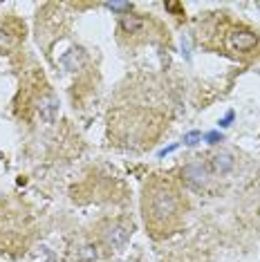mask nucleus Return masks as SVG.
<instances>
[{"label": "nucleus", "instance_id": "39448f33", "mask_svg": "<svg viewBox=\"0 0 260 262\" xmlns=\"http://www.w3.org/2000/svg\"><path fill=\"white\" fill-rule=\"evenodd\" d=\"M121 29L126 34H141L144 32V27H146V20L144 18H139V16H130V14H126L121 18Z\"/></svg>", "mask_w": 260, "mask_h": 262}, {"label": "nucleus", "instance_id": "7ed1b4c3", "mask_svg": "<svg viewBox=\"0 0 260 262\" xmlns=\"http://www.w3.org/2000/svg\"><path fill=\"white\" fill-rule=\"evenodd\" d=\"M258 45V36L253 32H233L229 36V47L235 52H251Z\"/></svg>", "mask_w": 260, "mask_h": 262}, {"label": "nucleus", "instance_id": "f257e3e1", "mask_svg": "<svg viewBox=\"0 0 260 262\" xmlns=\"http://www.w3.org/2000/svg\"><path fill=\"white\" fill-rule=\"evenodd\" d=\"M182 200L177 188L170 182L153 180L144 195V217L146 224L155 229H168L180 217Z\"/></svg>", "mask_w": 260, "mask_h": 262}, {"label": "nucleus", "instance_id": "423d86ee", "mask_svg": "<svg viewBox=\"0 0 260 262\" xmlns=\"http://www.w3.org/2000/svg\"><path fill=\"white\" fill-rule=\"evenodd\" d=\"M231 168H233V157H231V155L222 152V155H215V157H213V170L215 172L224 175V172H229Z\"/></svg>", "mask_w": 260, "mask_h": 262}, {"label": "nucleus", "instance_id": "6e6552de", "mask_svg": "<svg viewBox=\"0 0 260 262\" xmlns=\"http://www.w3.org/2000/svg\"><path fill=\"white\" fill-rule=\"evenodd\" d=\"M105 7L112 9V11H121V14L126 16V14H130V9H133V5H130V3H108V5H105Z\"/></svg>", "mask_w": 260, "mask_h": 262}, {"label": "nucleus", "instance_id": "0eeeda50", "mask_svg": "<svg viewBox=\"0 0 260 262\" xmlns=\"http://www.w3.org/2000/svg\"><path fill=\"white\" fill-rule=\"evenodd\" d=\"M56 108H58V105H56V101H54V99H52V97H50V99H45L43 103H40V117H43L47 123H52V121H54V112H56Z\"/></svg>", "mask_w": 260, "mask_h": 262}, {"label": "nucleus", "instance_id": "f03ea898", "mask_svg": "<svg viewBox=\"0 0 260 262\" xmlns=\"http://www.w3.org/2000/svg\"><path fill=\"white\" fill-rule=\"evenodd\" d=\"M182 180L193 190H200L206 184V170L202 168V164H188V166H184V170H182Z\"/></svg>", "mask_w": 260, "mask_h": 262}, {"label": "nucleus", "instance_id": "20e7f679", "mask_svg": "<svg viewBox=\"0 0 260 262\" xmlns=\"http://www.w3.org/2000/svg\"><path fill=\"white\" fill-rule=\"evenodd\" d=\"M130 226L126 224H115L110 229V233H108V242H110V247H123L126 244V240L130 237Z\"/></svg>", "mask_w": 260, "mask_h": 262}, {"label": "nucleus", "instance_id": "1a4fd4ad", "mask_svg": "<svg viewBox=\"0 0 260 262\" xmlns=\"http://www.w3.org/2000/svg\"><path fill=\"white\" fill-rule=\"evenodd\" d=\"M200 137H202V135H200L198 130H193V133H188V135L184 137V144H186V146H195V144H198Z\"/></svg>", "mask_w": 260, "mask_h": 262}, {"label": "nucleus", "instance_id": "9b49d317", "mask_svg": "<svg viewBox=\"0 0 260 262\" xmlns=\"http://www.w3.org/2000/svg\"><path fill=\"white\" fill-rule=\"evenodd\" d=\"M231 119H233V112H229V115H227V117H224L222 121H220V126H222V128H227L229 123H231Z\"/></svg>", "mask_w": 260, "mask_h": 262}, {"label": "nucleus", "instance_id": "9d476101", "mask_svg": "<svg viewBox=\"0 0 260 262\" xmlns=\"http://www.w3.org/2000/svg\"><path fill=\"white\" fill-rule=\"evenodd\" d=\"M206 139H209V144H220L222 135L220 133H209V135H206Z\"/></svg>", "mask_w": 260, "mask_h": 262}]
</instances>
